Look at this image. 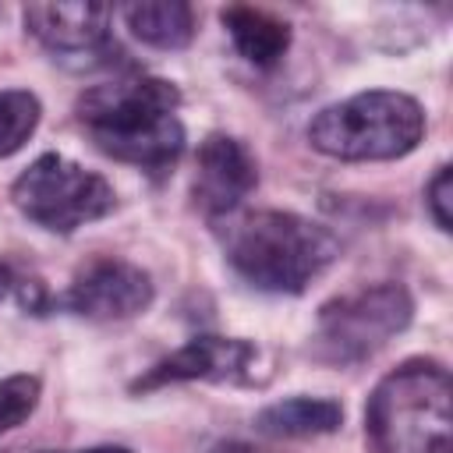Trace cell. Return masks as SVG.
Masks as SVG:
<instances>
[{"label": "cell", "instance_id": "obj_1", "mask_svg": "<svg viewBox=\"0 0 453 453\" xmlns=\"http://www.w3.org/2000/svg\"><path fill=\"white\" fill-rule=\"evenodd\" d=\"M177 110L180 92L163 78L106 81L78 99V120L88 138L106 156L149 173H166L184 152V124Z\"/></svg>", "mask_w": 453, "mask_h": 453}, {"label": "cell", "instance_id": "obj_2", "mask_svg": "<svg viewBox=\"0 0 453 453\" xmlns=\"http://www.w3.org/2000/svg\"><path fill=\"white\" fill-rule=\"evenodd\" d=\"M336 255V234L297 212L262 209L226 230V262L244 283L269 294H301Z\"/></svg>", "mask_w": 453, "mask_h": 453}, {"label": "cell", "instance_id": "obj_3", "mask_svg": "<svg viewBox=\"0 0 453 453\" xmlns=\"http://www.w3.org/2000/svg\"><path fill=\"white\" fill-rule=\"evenodd\" d=\"M375 453H453V386L439 361H407L368 396Z\"/></svg>", "mask_w": 453, "mask_h": 453}, {"label": "cell", "instance_id": "obj_4", "mask_svg": "<svg viewBox=\"0 0 453 453\" xmlns=\"http://www.w3.org/2000/svg\"><path fill=\"white\" fill-rule=\"evenodd\" d=\"M425 134V110L407 92L372 88L315 113L308 142L333 159H400Z\"/></svg>", "mask_w": 453, "mask_h": 453}, {"label": "cell", "instance_id": "obj_5", "mask_svg": "<svg viewBox=\"0 0 453 453\" xmlns=\"http://www.w3.org/2000/svg\"><path fill=\"white\" fill-rule=\"evenodd\" d=\"M11 198L35 226L74 234L78 226L103 219L113 209L117 195L103 173L85 170L60 152H42L18 173V180L11 184Z\"/></svg>", "mask_w": 453, "mask_h": 453}, {"label": "cell", "instance_id": "obj_6", "mask_svg": "<svg viewBox=\"0 0 453 453\" xmlns=\"http://www.w3.org/2000/svg\"><path fill=\"white\" fill-rule=\"evenodd\" d=\"M414 311L411 294L400 283H375L354 294H343L319 311L315 347L326 361H365L386 347L400 329H407Z\"/></svg>", "mask_w": 453, "mask_h": 453}, {"label": "cell", "instance_id": "obj_7", "mask_svg": "<svg viewBox=\"0 0 453 453\" xmlns=\"http://www.w3.org/2000/svg\"><path fill=\"white\" fill-rule=\"evenodd\" d=\"M60 304L96 322L131 319L152 304V280L145 269L124 258H92L88 265L74 273Z\"/></svg>", "mask_w": 453, "mask_h": 453}, {"label": "cell", "instance_id": "obj_8", "mask_svg": "<svg viewBox=\"0 0 453 453\" xmlns=\"http://www.w3.org/2000/svg\"><path fill=\"white\" fill-rule=\"evenodd\" d=\"M258 350L248 340L230 336H195L184 347H177L170 357L156 361L142 379L131 382L134 393H149L170 382H191V379H212V382H248L255 372Z\"/></svg>", "mask_w": 453, "mask_h": 453}, {"label": "cell", "instance_id": "obj_9", "mask_svg": "<svg viewBox=\"0 0 453 453\" xmlns=\"http://www.w3.org/2000/svg\"><path fill=\"white\" fill-rule=\"evenodd\" d=\"M258 184L251 152L230 134H209L195 163V205L205 216H230Z\"/></svg>", "mask_w": 453, "mask_h": 453}, {"label": "cell", "instance_id": "obj_10", "mask_svg": "<svg viewBox=\"0 0 453 453\" xmlns=\"http://www.w3.org/2000/svg\"><path fill=\"white\" fill-rule=\"evenodd\" d=\"M25 28L57 57H96L110 50V7L103 4H28Z\"/></svg>", "mask_w": 453, "mask_h": 453}, {"label": "cell", "instance_id": "obj_11", "mask_svg": "<svg viewBox=\"0 0 453 453\" xmlns=\"http://www.w3.org/2000/svg\"><path fill=\"white\" fill-rule=\"evenodd\" d=\"M223 25H226L237 53L244 60H251L255 67H273L290 46V25L262 7L234 4L223 11Z\"/></svg>", "mask_w": 453, "mask_h": 453}, {"label": "cell", "instance_id": "obj_12", "mask_svg": "<svg viewBox=\"0 0 453 453\" xmlns=\"http://www.w3.org/2000/svg\"><path fill=\"white\" fill-rule=\"evenodd\" d=\"M343 421V407L326 396H290L258 414V432L276 439H304V435H326L336 432Z\"/></svg>", "mask_w": 453, "mask_h": 453}, {"label": "cell", "instance_id": "obj_13", "mask_svg": "<svg viewBox=\"0 0 453 453\" xmlns=\"http://www.w3.org/2000/svg\"><path fill=\"white\" fill-rule=\"evenodd\" d=\"M124 18H127V28L156 50H180L195 35V11L180 0L131 4V7H124Z\"/></svg>", "mask_w": 453, "mask_h": 453}, {"label": "cell", "instance_id": "obj_14", "mask_svg": "<svg viewBox=\"0 0 453 453\" xmlns=\"http://www.w3.org/2000/svg\"><path fill=\"white\" fill-rule=\"evenodd\" d=\"M39 99L25 88H7L0 92V159L14 156L35 131L39 124Z\"/></svg>", "mask_w": 453, "mask_h": 453}, {"label": "cell", "instance_id": "obj_15", "mask_svg": "<svg viewBox=\"0 0 453 453\" xmlns=\"http://www.w3.org/2000/svg\"><path fill=\"white\" fill-rule=\"evenodd\" d=\"M39 403V379L35 375H11L0 382V432L18 428Z\"/></svg>", "mask_w": 453, "mask_h": 453}, {"label": "cell", "instance_id": "obj_16", "mask_svg": "<svg viewBox=\"0 0 453 453\" xmlns=\"http://www.w3.org/2000/svg\"><path fill=\"white\" fill-rule=\"evenodd\" d=\"M449 202H453V177H449V166H439L435 177L428 180V212L439 230H449V223H453Z\"/></svg>", "mask_w": 453, "mask_h": 453}, {"label": "cell", "instance_id": "obj_17", "mask_svg": "<svg viewBox=\"0 0 453 453\" xmlns=\"http://www.w3.org/2000/svg\"><path fill=\"white\" fill-rule=\"evenodd\" d=\"M11 287H14V276H11V269L0 262V297H7V294H11Z\"/></svg>", "mask_w": 453, "mask_h": 453}, {"label": "cell", "instance_id": "obj_18", "mask_svg": "<svg viewBox=\"0 0 453 453\" xmlns=\"http://www.w3.org/2000/svg\"><path fill=\"white\" fill-rule=\"evenodd\" d=\"M85 453H131L124 446H96V449H85Z\"/></svg>", "mask_w": 453, "mask_h": 453}, {"label": "cell", "instance_id": "obj_19", "mask_svg": "<svg viewBox=\"0 0 453 453\" xmlns=\"http://www.w3.org/2000/svg\"><path fill=\"white\" fill-rule=\"evenodd\" d=\"M42 453H53V449H42Z\"/></svg>", "mask_w": 453, "mask_h": 453}]
</instances>
